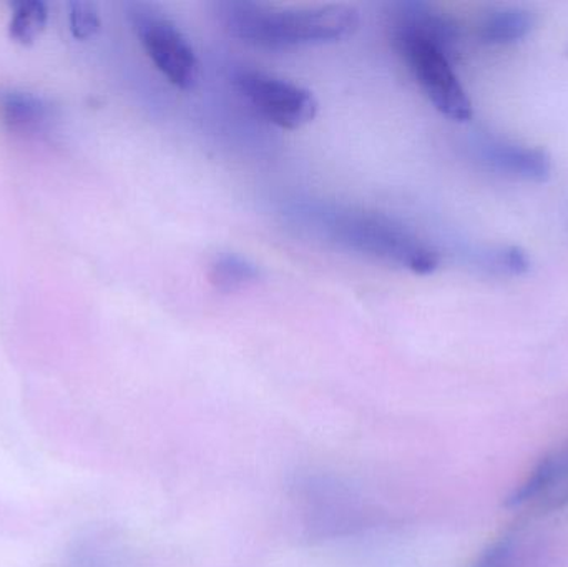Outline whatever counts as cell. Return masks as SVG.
Listing matches in <instances>:
<instances>
[{
	"label": "cell",
	"mask_w": 568,
	"mask_h": 567,
	"mask_svg": "<svg viewBox=\"0 0 568 567\" xmlns=\"http://www.w3.org/2000/svg\"><path fill=\"white\" fill-rule=\"evenodd\" d=\"M219 16L230 36L265 49L339 42L361 23L357 9L344 3L287 9L232 0L220 6Z\"/></svg>",
	"instance_id": "cell-1"
},
{
	"label": "cell",
	"mask_w": 568,
	"mask_h": 567,
	"mask_svg": "<svg viewBox=\"0 0 568 567\" xmlns=\"http://www.w3.org/2000/svg\"><path fill=\"white\" fill-rule=\"evenodd\" d=\"M316 213L323 223L321 229L346 249L384 260L417 275H429L439 266V255L433 246L387 216L353 209Z\"/></svg>",
	"instance_id": "cell-2"
},
{
	"label": "cell",
	"mask_w": 568,
	"mask_h": 567,
	"mask_svg": "<svg viewBox=\"0 0 568 567\" xmlns=\"http://www.w3.org/2000/svg\"><path fill=\"white\" fill-rule=\"evenodd\" d=\"M394 42L434 107L447 119L467 122L473 103L454 72L453 59L436 43L407 30L396 29Z\"/></svg>",
	"instance_id": "cell-3"
},
{
	"label": "cell",
	"mask_w": 568,
	"mask_h": 567,
	"mask_svg": "<svg viewBox=\"0 0 568 567\" xmlns=\"http://www.w3.org/2000/svg\"><path fill=\"white\" fill-rule=\"evenodd\" d=\"M129 16L156 69L179 89H193L199 83L200 62L182 30L149 3H133Z\"/></svg>",
	"instance_id": "cell-4"
},
{
	"label": "cell",
	"mask_w": 568,
	"mask_h": 567,
	"mask_svg": "<svg viewBox=\"0 0 568 567\" xmlns=\"http://www.w3.org/2000/svg\"><path fill=\"white\" fill-rule=\"evenodd\" d=\"M233 83L263 119L282 129H301L317 115L313 93L290 80L245 69L235 73Z\"/></svg>",
	"instance_id": "cell-5"
},
{
	"label": "cell",
	"mask_w": 568,
	"mask_h": 567,
	"mask_svg": "<svg viewBox=\"0 0 568 567\" xmlns=\"http://www.w3.org/2000/svg\"><path fill=\"white\" fill-rule=\"evenodd\" d=\"M477 156L487 169L510 179L546 182L552 173L550 156L534 146L517 145L503 140H484L477 145Z\"/></svg>",
	"instance_id": "cell-6"
},
{
	"label": "cell",
	"mask_w": 568,
	"mask_h": 567,
	"mask_svg": "<svg viewBox=\"0 0 568 567\" xmlns=\"http://www.w3.org/2000/svg\"><path fill=\"white\" fill-rule=\"evenodd\" d=\"M0 113L20 132H42L50 122V109L42 99L27 92H0Z\"/></svg>",
	"instance_id": "cell-7"
},
{
	"label": "cell",
	"mask_w": 568,
	"mask_h": 567,
	"mask_svg": "<svg viewBox=\"0 0 568 567\" xmlns=\"http://www.w3.org/2000/svg\"><path fill=\"white\" fill-rule=\"evenodd\" d=\"M532 29V13L513 7L489 13L480 26L479 37L489 45H509L526 39Z\"/></svg>",
	"instance_id": "cell-8"
},
{
	"label": "cell",
	"mask_w": 568,
	"mask_h": 567,
	"mask_svg": "<svg viewBox=\"0 0 568 567\" xmlns=\"http://www.w3.org/2000/svg\"><path fill=\"white\" fill-rule=\"evenodd\" d=\"M210 282L223 293H235L258 282L260 270L255 263L235 253L219 255L210 265Z\"/></svg>",
	"instance_id": "cell-9"
},
{
	"label": "cell",
	"mask_w": 568,
	"mask_h": 567,
	"mask_svg": "<svg viewBox=\"0 0 568 567\" xmlns=\"http://www.w3.org/2000/svg\"><path fill=\"white\" fill-rule=\"evenodd\" d=\"M47 17H49L47 6L40 0L20 2L13 10L12 20H10V39L23 43V45L32 43L45 29Z\"/></svg>",
	"instance_id": "cell-10"
},
{
	"label": "cell",
	"mask_w": 568,
	"mask_h": 567,
	"mask_svg": "<svg viewBox=\"0 0 568 567\" xmlns=\"http://www.w3.org/2000/svg\"><path fill=\"white\" fill-rule=\"evenodd\" d=\"M483 265L500 275H523L530 269L529 256L519 246H500L484 253Z\"/></svg>",
	"instance_id": "cell-11"
},
{
	"label": "cell",
	"mask_w": 568,
	"mask_h": 567,
	"mask_svg": "<svg viewBox=\"0 0 568 567\" xmlns=\"http://www.w3.org/2000/svg\"><path fill=\"white\" fill-rule=\"evenodd\" d=\"M520 546L513 538L500 539L486 549L473 567H517Z\"/></svg>",
	"instance_id": "cell-12"
},
{
	"label": "cell",
	"mask_w": 568,
	"mask_h": 567,
	"mask_svg": "<svg viewBox=\"0 0 568 567\" xmlns=\"http://www.w3.org/2000/svg\"><path fill=\"white\" fill-rule=\"evenodd\" d=\"M70 29L77 39H90L100 30V17L95 6L89 2L70 3Z\"/></svg>",
	"instance_id": "cell-13"
}]
</instances>
